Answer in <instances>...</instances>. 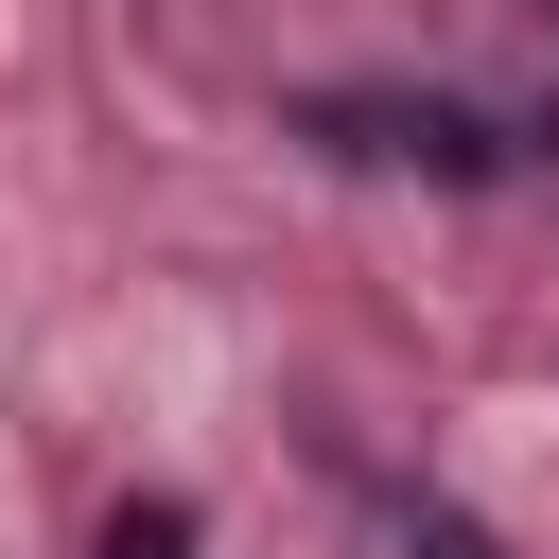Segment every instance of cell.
Segmentation results:
<instances>
[{"label": "cell", "mask_w": 559, "mask_h": 559, "mask_svg": "<svg viewBox=\"0 0 559 559\" xmlns=\"http://www.w3.org/2000/svg\"><path fill=\"white\" fill-rule=\"evenodd\" d=\"M297 140H314V157H349V175L489 192V175L559 157V105H542V122H507V105H472V87H297Z\"/></svg>", "instance_id": "cell-1"}, {"label": "cell", "mask_w": 559, "mask_h": 559, "mask_svg": "<svg viewBox=\"0 0 559 559\" xmlns=\"http://www.w3.org/2000/svg\"><path fill=\"white\" fill-rule=\"evenodd\" d=\"M105 559H192V507H175V489H157V507H122V524H105Z\"/></svg>", "instance_id": "cell-2"}, {"label": "cell", "mask_w": 559, "mask_h": 559, "mask_svg": "<svg viewBox=\"0 0 559 559\" xmlns=\"http://www.w3.org/2000/svg\"><path fill=\"white\" fill-rule=\"evenodd\" d=\"M402 559H489V542H472L454 507H402Z\"/></svg>", "instance_id": "cell-3"}]
</instances>
